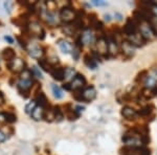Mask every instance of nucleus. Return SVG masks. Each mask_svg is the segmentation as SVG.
<instances>
[{"instance_id":"1","label":"nucleus","mask_w":157,"mask_h":155,"mask_svg":"<svg viewBox=\"0 0 157 155\" xmlns=\"http://www.w3.org/2000/svg\"><path fill=\"white\" fill-rule=\"evenodd\" d=\"M138 29H139V34L141 35V37L145 40H154L156 38L155 33L153 32V29H152L150 22L148 21H139L138 23Z\"/></svg>"},{"instance_id":"2","label":"nucleus","mask_w":157,"mask_h":155,"mask_svg":"<svg viewBox=\"0 0 157 155\" xmlns=\"http://www.w3.org/2000/svg\"><path fill=\"white\" fill-rule=\"evenodd\" d=\"M27 30H29V33L30 35H33V36H36L38 38H40V39H43L44 38V29L41 27V25L38 24L37 22H33V23H29V25L26 26Z\"/></svg>"},{"instance_id":"3","label":"nucleus","mask_w":157,"mask_h":155,"mask_svg":"<svg viewBox=\"0 0 157 155\" xmlns=\"http://www.w3.org/2000/svg\"><path fill=\"white\" fill-rule=\"evenodd\" d=\"M25 62L20 58H15L14 60L7 63V67L13 72H21L24 70Z\"/></svg>"},{"instance_id":"4","label":"nucleus","mask_w":157,"mask_h":155,"mask_svg":"<svg viewBox=\"0 0 157 155\" xmlns=\"http://www.w3.org/2000/svg\"><path fill=\"white\" fill-rule=\"evenodd\" d=\"M60 18L62 21L68 23V22L75 21V18H77V15H75V11H72V9H70V7H63L60 13Z\"/></svg>"},{"instance_id":"5","label":"nucleus","mask_w":157,"mask_h":155,"mask_svg":"<svg viewBox=\"0 0 157 155\" xmlns=\"http://www.w3.org/2000/svg\"><path fill=\"white\" fill-rule=\"evenodd\" d=\"M97 96V90L93 86H88L82 91V101L91 102L93 101Z\"/></svg>"},{"instance_id":"6","label":"nucleus","mask_w":157,"mask_h":155,"mask_svg":"<svg viewBox=\"0 0 157 155\" xmlns=\"http://www.w3.org/2000/svg\"><path fill=\"white\" fill-rule=\"evenodd\" d=\"M95 47H97V52L98 55L106 56L108 54V41L105 38H100L95 43Z\"/></svg>"},{"instance_id":"7","label":"nucleus","mask_w":157,"mask_h":155,"mask_svg":"<svg viewBox=\"0 0 157 155\" xmlns=\"http://www.w3.org/2000/svg\"><path fill=\"white\" fill-rule=\"evenodd\" d=\"M86 84V80L84 78V76L83 75H75V77L73 78V80L71 81V84H70V86H71V89L73 90H78L81 89V88H83L85 86Z\"/></svg>"},{"instance_id":"8","label":"nucleus","mask_w":157,"mask_h":155,"mask_svg":"<svg viewBox=\"0 0 157 155\" xmlns=\"http://www.w3.org/2000/svg\"><path fill=\"white\" fill-rule=\"evenodd\" d=\"M128 41L130 42L134 47H135V46H143L144 43H145V39L141 37L140 34L135 33V34L129 35V36H128Z\"/></svg>"},{"instance_id":"9","label":"nucleus","mask_w":157,"mask_h":155,"mask_svg":"<svg viewBox=\"0 0 157 155\" xmlns=\"http://www.w3.org/2000/svg\"><path fill=\"white\" fill-rule=\"evenodd\" d=\"M94 40H95L94 35H93V33L91 32L90 29H85L84 33H83V35L81 36V42H82V44L84 43V44L90 45L94 42Z\"/></svg>"},{"instance_id":"10","label":"nucleus","mask_w":157,"mask_h":155,"mask_svg":"<svg viewBox=\"0 0 157 155\" xmlns=\"http://www.w3.org/2000/svg\"><path fill=\"white\" fill-rule=\"evenodd\" d=\"M123 141L129 147H135V148H137V146L140 144L141 141L138 138V137H136L135 135H132V134H131V135L130 134H126V135L123 137Z\"/></svg>"},{"instance_id":"11","label":"nucleus","mask_w":157,"mask_h":155,"mask_svg":"<svg viewBox=\"0 0 157 155\" xmlns=\"http://www.w3.org/2000/svg\"><path fill=\"white\" fill-rule=\"evenodd\" d=\"M32 86H33V80H20L17 87H18L20 92H21V95H23V93H27V91H29V89Z\"/></svg>"},{"instance_id":"12","label":"nucleus","mask_w":157,"mask_h":155,"mask_svg":"<svg viewBox=\"0 0 157 155\" xmlns=\"http://www.w3.org/2000/svg\"><path fill=\"white\" fill-rule=\"evenodd\" d=\"M121 50H123V54L127 57H132L135 52V48L129 41H124L121 44Z\"/></svg>"},{"instance_id":"13","label":"nucleus","mask_w":157,"mask_h":155,"mask_svg":"<svg viewBox=\"0 0 157 155\" xmlns=\"http://www.w3.org/2000/svg\"><path fill=\"white\" fill-rule=\"evenodd\" d=\"M29 54L32 58H35V59H41L42 56L44 55V52L40 46L38 45H33L32 48L29 49Z\"/></svg>"},{"instance_id":"14","label":"nucleus","mask_w":157,"mask_h":155,"mask_svg":"<svg viewBox=\"0 0 157 155\" xmlns=\"http://www.w3.org/2000/svg\"><path fill=\"white\" fill-rule=\"evenodd\" d=\"M121 115L126 119H134L137 115V112L131 107H124L121 110Z\"/></svg>"},{"instance_id":"15","label":"nucleus","mask_w":157,"mask_h":155,"mask_svg":"<svg viewBox=\"0 0 157 155\" xmlns=\"http://www.w3.org/2000/svg\"><path fill=\"white\" fill-rule=\"evenodd\" d=\"M44 108L40 107V106H37L36 108L33 110V112L30 113V116L32 118H34L35 121H41V119L44 118Z\"/></svg>"},{"instance_id":"16","label":"nucleus","mask_w":157,"mask_h":155,"mask_svg":"<svg viewBox=\"0 0 157 155\" xmlns=\"http://www.w3.org/2000/svg\"><path fill=\"white\" fill-rule=\"evenodd\" d=\"M50 73H52V78L57 81H62L65 79V69L63 68H55L50 72Z\"/></svg>"},{"instance_id":"17","label":"nucleus","mask_w":157,"mask_h":155,"mask_svg":"<svg viewBox=\"0 0 157 155\" xmlns=\"http://www.w3.org/2000/svg\"><path fill=\"white\" fill-rule=\"evenodd\" d=\"M59 47L61 48L64 54H70L71 52H73V47L72 45L70 44L68 41H65V40H60L59 41Z\"/></svg>"},{"instance_id":"18","label":"nucleus","mask_w":157,"mask_h":155,"mask_svg":"<svg viewBox=\"0 0 157 155\" xmlns=\"http://www.w3.org/2000/svg\"><path fill=\"white\" fill-rule=\"evenodd\" d=\"M15 57H16V54H15L14 49L13 48H6V49L2 52V58H3L4 60L7 61V62H11L15 59Z\"/></svg>"},{"instance_id":"19","label":"nucleus","mask_w":157,"mask_h":155,"mask_svg":"<svg viewBox=\"0 0 157 155\" xmlns=\"http://www.w3.org/2000/svg\"><path fill=\"white\" fill-rule=\"evenodd\" d=\"M35 102L38 104V106L44 108L45 106L47 105V98L43 92H38V95H37L36 101H35Z\"/></svg>"},{"instance_id":"20","label":"nucleus","mask_w":157,"mask_h":155,"mask_svg":"<svg viewBox=\"0 0 157 155\" xmlns=\"http://www.w3.org/2000/svg\"><path fill=\"white\" fill-rule=\"evenodd\" d=\"M117 52H118V47H117V44L114 40H109L108 41V54L112 55V56H116L117 55Z\"/></svg>"},{"instance_id":"21","label":"nucleus","mask_w":157,"mask_h":155,"mask_svg":"<svg viewBox=\"0 0 157 155\" xmlns=\"http://www.w3.org/2000/svg\"><path fill=\"white\" fill-rule=\"evenodd\" d=\"M84 62L88 67L91 68V69H95V68H97V60L93 59L92 56H85Z\"/></svg>"},{"instance_id":"22","label":"nucleus","mask_w":157,"mask_h":155,"mask_svg":"<svg viewBox=\"0 0 157 155\" xmlns=\"http://www.w3.org/2000/svg\"><path fill=\"white\" fill-rule=\"evenodd\" d=\"M52 93H54V96H55L56 99L60 100V99L63 98L64 93H63L62 89H61L59 86H57V85H55V84H52Z\"/></svg>"},{"instance_id":"23","label":"nucleus","mask_w":157,"mask_h":155,"mask_svg":"<svg viewBox=\"0 0 157 155\" xmlns=\"http://www.w3.org/2000/svg\"><path fill=\"white\" fill-rule=\"evenodd\" d=\"M39 66L42 68L44 72H52L50 69V64L47 62L46 60H43V59H40L39 60Z\"/></svg>"},{"instance_id":"24","label":"nucleus","mask_w":157,"mask_h":155,"mask_svg":"<svg viewBox=\"0 0 157 155\" xmlns=\"http://www.w3.org/2000/svg\"><path fill=\"white\" fill-rule=\"evenodd\" d=\"M37 107V103L35 101H32V102H29V104H27L26 106H25V112L26 113H29L30 114L33 112V110H34L35 108Z\"/></svg>"},{"instance_id":"25","label":"nucleus","mask_w":157,"mask_h":155,"mask_svg":"<svg viewBox=\"0 0 157 155\" xmlns=\"http://www.w3.org/2000/svg\"><path fill=\"white\" fill-rule=\"evenodd\" d=\"M4 116H6V122L7 123H15L16 122V115L12 112H6L4 113Z\"/></svg>"},{"instance_id":"26","label":"nucleus","mask_w":157,"mask_h":155,"mask_svg":"<svg viewBox=\"0 0 157 155\" xmlns=\"http://www.w3.org/2000/svg\"><path fill=\"white\" fill-rule=\"evenodd\" d=\"M75 73V70L73 69V68H67V69H65V79L69 80V79L72 78V80H73Z\"/></svg>"},{"instance_id":"27","label":"nucleus","mask_w":157,"mask_h":155,"mask_svg":"<svg viewBox=\"0 0 157 155\" xmlns=\"http://www.w3.org/2000/svg\"><path fill=\"white\" fill-rule=\"evenodd\" d=\"M149 6H150V12H151L152 16H154L155 18H157V4L149 3Z\"/></svg>"},{"instance_id":"28","label":"nucleus","mask_w":157,"mask_h":155,"mask_svg":"<svg viewBox=\"0 0 157 155\" xmlns=\"http://www.w3.org/2000/svg\"><path fill=\"white\" fill-rule=\"evenodd\" d=\"M152 112V106H146L145 108H143L140 110L141 115H149Z\"/></svg>"},{"instance_id":"29","label":"nucleus","mask_w":157,"mask_h":155,"mask_svg":"<svg viewBox=\"0 0 157 155\" xmlns=\"http://www.w3.org/2000/svg\"><path fill=\"white\" fill-rule=\"evenodd\" d=\"M32 73H33V75H35V77H37V78H40V79L42 78L41 72H40V70L38 69L37 66H34V67L32 68Z\"/></svg>"},{"instance_id":"30","label":"nucleus","mask_w":157,"mask_h":155,"mask_svg":"<svg viewBox=\"0 0 157 155\" xmlns=\"http://www.w3.org/2000/svg\"><path fill=\"white\" fill-rule=\"evenodd\" d=\"M47 62H48L50 65H54L56 63H59V59H58V57H52L47 59Z\"/></svg>"},{"instance_id":"31","label":"nucleus","mask_w":157,"mask_h":155,"mask_svg":"<svg viewBox=\"0 0 157 155\" xmlns=\"http://www.w3.org/2000/svg\"><path fill=\"white\" fill-rule=\"evenodd\" d=\"M150 24H151L152 29H153V32L155 33V35L157 36V21L156 20H152V21L150 22Z\"/></svg>"},{"instance_id":"32","label":"nucleus","mask_w":157,"mask_h":155,"mask_svg":"<svg viewBox=\"0 0 157 155\" xmlns=\"http://www.w3.org/2000/svg\"><path fill=\"white\" fill-rule=\"evenodd\" d=\"M92 3L94 4V6H106V2L105 1H98V0H94V1H92Z\"/></svg>"},{"instance_id":"33","label":"nucleus","mask_w":157,"mask_h":155,"mask_svg":"<svg viewBox=\"0 0 157 155\" xmlns=\"http://www.w3.org/2000/svg\"><path fill=\"white\" fill-rule=\"evenodd\" d=\"M6 139V135L3 133V132L0 131V143H2V141H4Z\"/></svg>"},{"instance_id":"34","label":"nucleus","mask_w":157,"mask_h":155,"mask_svg":"<svg viewBox=\"0 0 157 155\" xmlns=\"http://www.w3.org/2000/svg\"><path fill=\"white\" fill-rule=\"evenodd\" d=\"M4 39H6V41L10 43V44H13V43H14V39H13V38H11L10 36H6V37H4Z\"/></svg>"},{"instance_id":"35","label":"nucleus","mask_w":157,"mask_h":155,"mask_svg":"<svg viewBox=\"0 0 157 155\" xmlns=\"http://www.w3.org/2000/svg\"><path fill=\"white\" fill-rule=\"evenodd\" d=\"M6 122V116H4V113L0 112V123H4Z\"/></svg>"},{"instance_id":"36","label":"nucleus","mask_w":157,"mask_h":155,"mask_svg":"<svg viewBox=\"0 0 157 155\" xmlns=\"http://www.w3.org/2000/svg\"><path fill=\"white\" fill-rule=\"evenodd\" d=\"M10 4H11V3H10V2L9 1H6V2H4V6H6V9L7 10V12H11V11H10Z\"/></svg>"},{"instance_id":"37","label":"nucleus","mask_w":157,"mask_h":155,"mask_svg":"<svg viewBox=\"0 0 157 155\" xmlns=\"http://www.w3.org/2000/svg\"><path fill=\"white\" fill-rule=\"evenodd\" d=\"M3 103H4V98H3V95H2V93L0 92V106H1Z\"/></svg>"}]
</instances>
